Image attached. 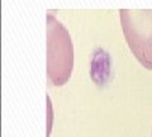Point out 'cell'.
Here are the masks:
<instances>
[{
    "mask_svg": "<svg viewBox=\"0 0 152 137\" xmlns=\"http://www.w3.org/2000/svg\"><path fill=\"white\" fill-rule=\"evenodd\" d=\"M151 137H152V130H151Z\"/></svg>",
    "mask_w": 152,
    "mask_h": 137,
    "instance_id": "cell-3",
    "label": "cell"
},
{
    "mask_svg": "<svg viewBox=\"0 0 152 137\" xmlns=\"http://www.w3.org/2000/svg\"><path fill=\"white\" fill-rule=\"evenodd\" d=\"M121 26L127 45L137 61L152 70V10L121 9Z\"/></svg>",
    "mask_w": 152,
    "mask_h": 137,
    "instance_id": "cell-2",
    "label": "cell"
},
{
    "mask_svg": "<svg viewBox=\"0 0 152 137\" xmlns=\"http://www.w3.org/2000/svg\"><path fill=\"white\" fill-rule=\"evenodd\" d=\"M74 70V45L69 31L55 15L47 14V78L61 86Z\"/></svg>",
    "mask_w": 152,
    "mask_h": 137,
    "instance_id": "cell-1",
    "label": "cell"
}]
</instances>
